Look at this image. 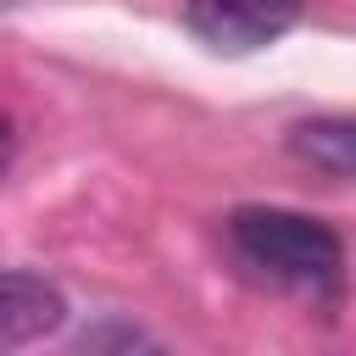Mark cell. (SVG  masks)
Instances as JSON below:
<instances>
[{"mask_svg": "<svg viewBox=\"0 0 356 356\" xmlns=\"http://www.w3.org/2000/svg\"><path fill=\"white\" fill-rule=\"evenodd\" d=\"M228 245L239 267L284 295L334 306L345 295V245L328 222L284 206H239L228 217Z\"/></svg>", "mask_w": 356, "mask_h": 356, "instance_id": "6da1fadb", "label": "cell"}, {"mask_svg": "<svg viewBox=\"0 0 356 356\" xmlns=\"http://www.w3.org/2000/svg\"><path fill=\"white\" fill-rule=\"evenodd\" d=\"M295 17H300V0H184L189 33L222 56H250L273 44Z\"/></svg>", "mask_w": 356, "mask_h": 356, "instance_id": "7a4b0ae2", "label": "cell"}, {"mask_svg": "<svg viewBox=\"0 0 356 356\" xmlns=\"http://www.w3.org/2000/svg\"><path fill=\"white\" fill-rule=\"evenodd\" d=\"M67 317V300L56 284L33 273H0V350H22L44 334H56Z\"/></svg>", "mask_w": 356, "mask_h": 356, "instance_id": "3957f363", "label": "cell"}, {"mask_svg": "<svg viewBox=\"0 0 356 356\" xmlns=\"http://www.w3.org/2000/svg\"><path fill=\"white\" fill-rule=\"evenodd\" d=\"M289 156L312 172L350 178L356 184V117H312L289 128Z\"/></svg>", "mask_w": 356, "mask_h": 356, "instance_id": "277c9868", "label": "cell"}, {"mask_svg": "<svg viewBox=\"0 0 356 356\" xmlns=\"http://www.w3.org/2000/svg\"><path fill=\"white\" fill-rule=\"evenodd\" d=\"M6 161H11V122L0 117V172H6Z\"/></svg>", "mask_w": 356, "mask_h": 356, "instance_id": "5b68a950", "label": "cell"}]
</instances>
